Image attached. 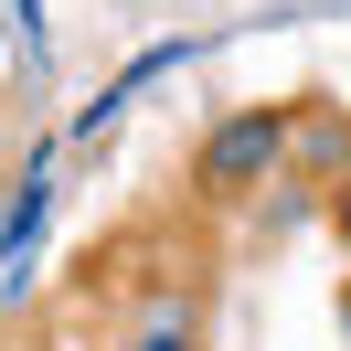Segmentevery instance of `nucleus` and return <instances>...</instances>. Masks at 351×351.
Segmentation results:
<instances>
[{
    "label": "nucleus",
    "instance_id": "nucleus-6",
    "mask_svg": "<svg viewBox=\"0 0 351 351\" xmlns=\"http://www.w3.org/2000/svg\"><path fill=\"white\" fill-rule=\"evenodd\" d=\"M341 234H351V192H341Z\"/></svg>",
    "mask_w": 351,
    "mask_h": 351
},
{
    "label": "nucleus",
    "instance_id": "nucleus-2",
    "mask_svg": "<svg viewBox=\"0 0 351 351\" xmlns=\"http://www.w3.org/2000/svg\"><path fill=\"white\" fill-rule=\"evenodd\" d=\"M287 171H308V181H341V171H351V117H341V107H319V117H287Z\"/></svg>",
    "mask_w": 351,
    "mask_h": 351
},
{
    "label": "nucleus",
    "instance_id": "nucleus-4",
    "mask_svg": "<svg viewBox=\"0 0 351 351\" xmlns=\"http://www.w3.org/2000/svg\"><path fill=\"white\" fill-rule=\"evenodd\" d=\"M138 351H192V341H181V319H171V308H160V319L138 330Z\"/></svg>",
    "mask_w": 351,
    "mask_h": 351
},
{
    "label": "nucleus",
    "instance_id": "nucleus-3",
    "mask_svg": "<svg viewBox=\"0 0 351 351\" xmlns=\"http://www.w3.org/2000/svg\"><path fill=\"white\" fill-rule=\"evenodd\" d=\"M43 202H53V171L32 160V171H22V192H11V213H0V266H22V256H32V234H43Z\"/></svg>",
    "mask_w": 351,
    "mask_h": 351
},
{
    "label": "nucleus",
    "instance_id": "nucleus-7",
    "mask_svg": "<svg viewBox=\"0 0 351 351\" xmlns=\"http://www.w3.org/2000/svg\"><path fill=\"white\" fill-rule=\"evenodd\" d=\"M341 330H351V287H341Z\"/></svg>",
    "mask_w": 351,
    "mask_h": 351
},
{
    "label": "nucleus",
    "instance_id": "nucleus-1",
    "mask_svg": "<svg viewBox=\"0 0 351 351\" xmlns=\"http://www.w3.org/2000/svg\"><path fill=\"white\" fill-rule=\"evenodd\" d=\"M277 171H287V107H234V117L192 149V181H202L213 202L256 192V181H277Z\"/></svg>",
    "mask_w": 351,
    "mask_h": 351
},
{
    "label": "nucleus",
    "instance_id": "nucleus-5",
    "mask_svg": "<svg viewBox=\"0 0 351 351\" xmlns=\"http://www.w3.org/2000/svg\"><path fill=\"white\" fill-rule=\"evenodd\" d=\"M11 22H22V43H43V0H11Z\"/></svg>",
    "mask_w": 351,
    "mask_h": 351
}]
</instances>
